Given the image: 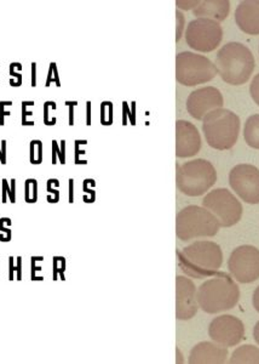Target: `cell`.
Instances as JSON below:
<instances>
[{"instance_id": "d590c367", "label": "cell", "mask_w": 259, "mask_h": 364, "mask_svg": "<svg viewBox=\"0 0 259 364\" xmlns=\"http://www.w3.org/2000/svg\"><path fill=\"white\" fill-rule=\"evenodd\" d=\"M250 94H251L252 99H253L255 104L259 106V73L252 80L251 87H250Z\"/></svg>"}, {"instance_id": "74e56055", "label": "cell", "mask_w": 259, "mask_h": 364, "mask_svg": "<svg viewBox=\"0 0 259 364\" xmlns=\"http://www.w3.org/2000/svg\"><path fill=\"white\" fill-rule=\"evenodd\" d=\"M6 149H8L6 140L0 141V164L3 166L6 164Z\"/></svg>"}, {"instance_id": "52a82bcc", "label": "cell", "mask_w": 259, "mask_h": 364, "mask_svg": "<svg viewBox=\"0 0 259 364\" xmlns=\"http://www.w3.org/2000/svg\"><path fill=\"white\" fill-rule=\"evenodd\" d=\"M217 75V68L210 58L183 51L176 56V79L185 87H195L210 82Z\"/></svg>"}, {"instance_id": "7c38bea8", "label": "cell", "mask_w": 259, "mask_h": 364, "mask_svg": "<svg viewBox=\"0 0 259 364\" xmlns=\"http://www.w3.org/2000/svg\"><path fill=\"white\" fill-rule=\"evenodd\" d=\"M209 336L212 341L226 348H233L241 343L245 336V326L241 319L231 315H223L210 323Z\"/></svg>"}, {"instance_id": "30bf717a", "label": "cell", "mask_w": 259, "mask_h": 364, "mask_svg": "<svg viewBox=\"0 0 259 364\" xmlns=\"http://www.w3.org/2000/svg\"><path fill=\"white\" fill-rule=\"evenodd\" d=\"M228 269L240 283H252L259 278V249L253 245L235 248L228 260Z\"/></svg>"}, {"instance_id": "d6a6232c", "label": "cell", "mask_w": 259, "mask_h": 364, "mask_svg": "<svg viewBox=\"0 0 259 364\" xmlns=\"http://www.w3.org/2000/svg\"><path fill=\"white\" fill-rule=\"evenodd\" d=\"M55 83L58 87H61L60 75H58V67L56 63H50L48 77H46L45 87H49L51 84Z\"/></svg>"}, {"instance_id": "ab89813d", "label": "cell", "mask_w": 259, "mask_h": 364, "mask_svg": "<svg viewBox=\"0 0 259 364\" xmlns=\"http://www.w3.org/2000/svg\"><path fill=\"white\" fill-rule=\"evenodd\" d=\"M77 102H72V101H67L66 106L70 109V124L73 125V112H75V106Z\"/></svg>"}, {"instance_id": "d6986e66", "label": "cell", "mask_w": 259, "mask_h": 364, "mask_svg": "<svg viewBox=\"0 0 259 364\" xmlns=\"http://www.w3.org/2000/svg\"><path fill=\"white\" fill-rule=\"evenodd\" d=\"M229 362L233 364L259 363V348L253 345H243L231 353Z\"/></svg>"}, {"instance_id": "2e32d148", "label": "cell", "mask_w": 259, "mask_h": 364, "mask_svg": "<svg viewBox=\"0 0 259 364\" xmlns=\"http://www.w3.org/2000/svg\"><path fill=\"white\" fill-rule=\"evenodd\" d=\"M228 360V348L214 341H202L192 348L188 362L192 364H222Z\"/></svg>"}, {"instance_id": "484cf974", "label": "cell", "mask_w": 259, "mask_h": 364, "mask_svg": "<svg viewBox=\"0 0 259 364\" xmlns=\"http://www.w3.org/2000/svg\"><path fill=\"white\" fill-rule=\"evenodd\" d=\"M9 279L22 281V257H9Z\"/></svg>"}, {"instance_id": "4316f807", "label": "cell", "mask_w": 259, "mask_h": 364, "mask_svg": "<svg viewBox=\"0 0 259 364\" xmlns=\"http://www.w3.org/2000/svg\"><path fill=\"white\" fill-rule=\"evenodd\" d=\"M57 122V105L55 101H45L44 102V123L48 127H53Z\"/></svg>"}, {"instance_id": "1f68e13d", "label": "cell", "mask_w": 259, "mask_h": 364, "mask_svg": "<svg viewBox=\"0 0 259 364\" xmlns=\"http://www.w3.org/2000/svg\"><path fill=\"white\" fill-rule=\"evenodd\" d=\"M13 221L10 218H1L0 219V242H10L13 237L11 231Z\"/></svg>"}, {"instance_id": "ac0fdd59", "label": "cell", "mask_w": 259, "mask_h": 364, "mask_svg": "<svg viewBox=\"0 0 259 364\" xmlns=\"http://www.w3.org/2000/svg\"><path fill=\"white\" fill-rule=\"evenodd\" d=\"M231 13V3L226 0H198L193 9L194 16L222 22Z\"/></svg>"}, {"instance_id": "603a6c76", "label": "cell", "mask_w": 259, "mask_h": 364, "mask_svg": "<svg viewBox=\"0 0 259 364\" xmlns=\"http://www.w3.org/2000/svg\"><path fill=\"white\" fill-rule=\"evenodd\" d=\"M51 152H53V157H51L53 164H57V161L65 164L66 163V141L61 140L58 142L55 139L51 141Z\"/></svg>"}, {"instance_id": "f35d334b", "label": "cell", "mask_w": 259, "mask_h": 364, "mask_svg": "<svg viewBox=\"0 0 259 364\" xmlns=\"http://www.w3.org/2000/svg\"><path fill=\"white\" fill-rule=\"evenodd\" d=\"M32 68H31V84L32 87H37V63H32Z\"/></svg>"}, {"instance_id": "277c9868", "label": "cell", "mask_w": 259, "mask_h": 364, "mask_svg": "<svg viewBox=\"0 0 259 364\" xmlns=\"http://www.w3.org/2000/svg\"><path fill=\"white\" fill-rule=\"evenodd\" d=\"M202 132L212 149L219 151L233 149L239 139V116L226 108L212 111L202 119Z\"/></svg>"}, {"instance_id": "ffe728a7", "label": "cell", "mask_w": 259, "mask_h": 364, "mask_svg": "<svg viewBox=\"0 0 259 364\" xmlns=\"http://www.w3.org/2000/svg\"><path fill=\"white\" fill-rule=\"evenodd\" d=\"M243 137L247 145L252 149H259V114H253L246 120Z\"/></svg>"}, {"instance_id": "9c48e42d", "label": "cell", "mask_w": 259, "mask_h": 364, "mask_svg": "<svg viewBox=\"0 0 259 364\" xmlns=\"http://www.w3.org/2000/svg\"><path fill=\"white\" fill-rule=\"evenodd\" d=\"M223 39L221 23L209 18H197L185 29V42L192 49L210 53L219 48Z\"/></svg>"}, {"instance_id": "f546056e", "label": "cell", "mask_w": 259, "mask_h": 364, "mask_svg": "<svg viewBox=\"0 0 259 364\" xmlns=\"http://www.w3.org/2000/svg\"><path fill=\"white\" fill-rule=\"evenodd\" d=\"M46 199L51 204L57 203L60 200V181L57 178H49L46 181Z\"/></svg>"}, {"instance_id": "7bdbcfd3", "label": "cell", "mask_w": 259, "mask_h": 364, "mask_svg": "<svg viewBox=\"0 0 259 364\" xmlns=\"http://www.w3.org/2000/svg\"><path fill=\"white\" fill-rule=\"evenodd\" d=\"M73 202V178H70V203Z\"/></svg>"}, {"instance_id": "44dd1931", "label": "cell", "mask_w": 259, "mask_h": 364, "mask_svg": "<svg viewBox=\"0 0 259 364\" xmlns=\"http://www.w3.org/2000/svg\"><path fill=\"white\" fill-rule=\"evenodd\" d=\"M1 202L3 203H16V178H3L1 180Z\"/></svg>"}, {"instance_id": "e0dca14e", "label": "cell", "mask_w": 259, "mask_h": 364, "mask_svg": "<svg viewBox=\"0 0 259 364\" xmlns=\"http://www.w3.org/2000/svg\"><path fill=\"white\" fill-rule=\"evenodd\" d=\"M235 21L245 33L258 36L259 0L241 1L235 10Z\"/></svg>"}, {"instance_id": "3957f363", "label": "cell", "mask_w": 259, "mask_h": 364, "mask_svg": "<svg viewBox=\"0 0 259 364\" xmlns=\"http://www.w3.org/2000/svg\"><path fill=\"white\" fill-rule=\"evenodd\" d=\"M240 299L239 286L226 272H219L204 282L198 291L199 307L206 314H219L234 309Z\"/></svg>"}, {"instance_id": "5bb4252c", "label": "cell", "mask_w": 259, "mask_h": 364, "mask_svg": "<svg viewBox=\"0 0 259 364\" xmlns=\"http://www.w3.org/2000/svg\"><path fill=\"white\" fill-rule=\"evenodd\" d=\"M197 291V287L189 278L176 277V318L178 321H189L198 314Z\"/></svg>"}, {"instance_id": "836d02e7", "label": "cell", "mask_w": 259, "mask_h": 364, "mask_svg": "<svg viewBox=\"0 0 259 364\" xmlns=\"http://www.w3.org/2000/svg\"><path fill=\"white\" fill-rule=\"evenodd\" d=\"M13 105V101H10V100L0 101V125L1 127L5 124V119L11 114Z\"/></svg>"}, {"instance_id": "60d3db41", "label": "cell", "mask_w": 259, "mask_h": 364, "mask_svg": "<svg viewBox=\"0 0 259 364\" xmlns=\"http://www.w3.org/2000/svg\"><path fill=\"white\" fill-rule=\"evenodd\" d=\"M252 301H253V306H255V311L259 312V287L255 290V293H253Z\"/></svg>"}, {"instance_id": "9a60e30c", "label": "cell", "mask_w": 259, "mask_h": 364, "mask_svg": "<svg viewBox=\"0 0 259 364\" xmlns=\"http://www.w3.org/2000/svg\"><path fill=\"white\" fill-rule=\"evenodd\" d=\"M202 149V137L195 125L184 119L176 122V156L193 157Z\"/></svg>"}, {"instance_id": "b9f144b4", "label": "cell", "mask_w": 259, "mask_h": 364, "mask_svg": "<svg viewBox=\"0 0 259 364\" xmlns=\"http://www.w3.org/2000/svg\"><path fill=\"white\" fill-rule=\"evenodd\" d=\"M253 338H255V343L259 345V321L255 323V329H253Z\"/></svg>"}, {"instance_id": "4dcf8cb0", "label": "cell", "mask_w": 259, "mask_h": 364, "mask_svg": "<svg viewBox=\"0 0 259 364\" xmlns=\"http://www.w3.org/2000/svg\"><path fill=\"white\" fill-rule=\"evenodd\" d=\"M66 272V259L63 257H53V278L54 281H65Z\"/></svg>"}, {"instance_id": "4fadbf2b", "label": "cell", "mask_w": 259, "mask_h": 364, "mask_svg": "<svg viewBox=\"0 0 259 364\" xmlns=\"http://www.w3.org/2000/svg\"><path fill=\"white\" fill-rule=\"evenodd\" d=\"M222 92L214 87H200L187 99V111L194 119L202 120L209 113L223 108Z\"/></svg>"}, {"instance_id": "f1b7e54d", "label": "cell", "mask_w": 259, "mask_h": 364, "mask_svg": "<svg viewBox=\"0 0 259 364\" xmlns=\"http://www.w3.org/2000/svg\"><path fill=\"white\" fill-rule=\"evenodd\" d=\"M43 262H44V257L33 255L31 257V279L32 281H44Z\"/></svg>"}, {"instance_id": "6da1fadb", "label": "cell", "mask_w": 259, "mask_h": 364, "mask_svg": "<svg viewBox=\"0 0 259 364\" xmlns=\"http://www.w3.org/2000/svg\"><path fill=\"white\" fill-rule=\"evenodd\" d=\"M178 266L188 277L202 279L219 272L223 264L222 249L210 240H197L177 252Z\"/></svg>"}, {"instance_id": "8992f818", "label": "cell", "mask_w": 259, "mask_h": 364, "mask_svg": "<svg viewBox=\"0 0 259 364\" xmlns=\"http://www.w3.org/2000/svg\"><path fill=\"white\" fill-rule=\"evenodd\" d=\"M217 181L214 164L206 159H194L177 166L176 183L182 193L189 197L205 195Z\"/></svg>"}, {"instance_id": "7402d4cb", "label": "cell", "mask_w": 259, "mask_h": 364, "mask_svg": "<svg viewBox=\"0 0 259 364\" xmlns=\"http://www.w3.org/2000/svg\"><path fill=\"white\" fill-rule=\"evenodd\" d=\"M21 122L23 127H33L34 125V101L25 100L21 105Z\"/></svg>"}, {"instance_id": "e575fe53", "label": "cell", "mask_w": 259, "mask_h": 364, "mask_svg": "<svg viewBox=\"0 0 259 364\" xmlns=\"http://www.w3.org/2000/svg\"><path fill=\"white\" fill-rule=\"evenodd\" d=\"M185 18L181 10L176 11V42H180L183 31H184Z\"/></svg>"}, {"instance_id": "ee69618b", "label": "cell", "mask_w": 259, "mask_h": 364, "mask_svg": "<svg viewBox=\"0 0 259 364\" xmlns=\"http://www.w3.org/2000/svg\"><path fill=\"white\" fill-rule=\"evenodd\" d=\"M176 352H177V363H182L183 362V358H182V352L180 351V348H176Z\"/></svg>"}, {"instance_id": "5b68a950", "label": "cell", "mask_w": 259, "mask_h": 364, "mask_svg": "<svg viewBox=\"0 0 259 364\" xmlns=\"http://www.w3.org/2000/svg\"><path fill=\"white\" fill-rule=\"evenodd\" d=\"M219 220L216 216L199 205L183 208L176 216V235L183 242L200 238L214 237L219 231Z\"/></svg>"}, {"instance_id": "8fae6325", "label": "cell", "mask_w": 259, "mask_h": 364, "mask_svg": "<svg viewBox=\"0 0 259 364\" xmlns=\"http://www.w3.org/2000/svg\"><path fill=\"white\" fill-rule=\"evenodd\" d=\"M229 183L247 204L259 203V169L251 164H239L231 169Z\"/></svg>"}, {"instance_id": "7a4b0ae2", "label": "cell", "mask_w": 259, "mask_h": 364, "mask_svg": "<svg viewBox=\"0 0 259 364\" xmlns=\"http://www.w3.org/2000/svg\"><path fill=\"white\" fill-rule=\"evenodd\" d=\"M255 56L241 43H226L216 55L214 66L221 78L231 85H243L255 70Z\"/></svg>"}, {"instance_id": "83f0119b", "label": "cell", "mask_w": 259, "mask_h": 364, "mask_svg": "<svg viewBox=\"0 0 259 364\" xmlns=\"http://www.w3.org/2000/svg\"><path fill=\"white\" fill-rule=\"evenodd\" d=\"M22 70H23L22 63H10V67H9V75H10V77H9V83H10L11 87H17L22 85V78H23Z\"/></svg>"}, {"instance_id": "cb8c5ba5", "label": "cell", "mask_w": 259, "mask_h": 364, "mask_svg": "<svg viewBox=\"0 0 259 364\" xmlns=\"http://www.w3.org/2000/svg\"><path fill=\"white\" fill-rule=\"evenodd\" d=\"M43 151H44L43 141L38 140V139H34V140L31 141V142H29V161H31L32 164H34V166L41 164L43 158H44Z\"/></svg>"}, {"instance_id": "ba28073f", "label": "cell", "mask_w": 259, "mask_h": 364, "mask_svg": "<svg viewBox=\"0 0 259 364\" xmlns=\"http://www.w3.org/2000/svg\"><path fill=\"white\" fill-rule=\"evenodd\" d=\"M202 207L216 216L221 228L234 226L243 216V205L239 199L226 188L211 191L202 200Z\"/></svg>"}, {"instance_id": "8d00e7d4", "label": "cell", "mask_w": 259, "mask_h": 364, "mask_svg": "<svg viewBox=\"0 0 259 364\" xmlns=\"http://www.w3.org/2000/svg\"><path fill=\"white\" fill-rule=\"evenodd\" d=\"M198 4V0H193V1H190V0H178L176 1V5H177L178 10L182 9V10H193L195 8V5Z\"/></svg>"}, {"instance_id": "d4e9b609", "label": "cell", "mask_w": 259, "mask_h": 364, "mask_svg": "<svg viewBox=\"0 0 259 364\" xmlns=\"http://www.w3.org/2000/svg\"><path fill=\"white\" fill-rule=\"evenodd\" d=\"M39 197V185L35 178H29L25 182V200L28 204L35 203Z\"/></svg>"}]
</instances>
